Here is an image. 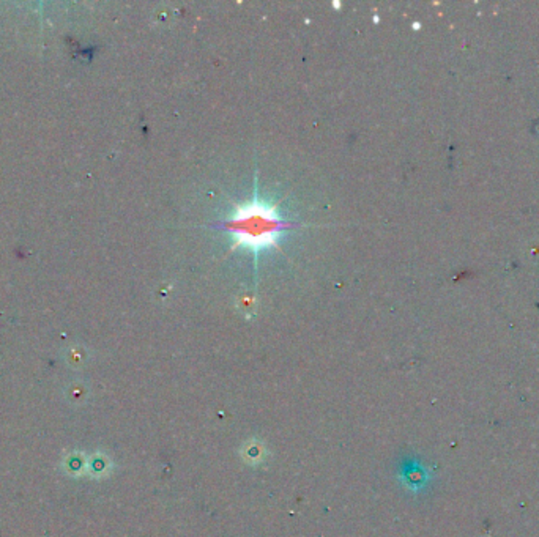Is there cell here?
Here are the masks:
<instances>
[{
    "mask_svg": "<svg viewBox=\"0 0 539 537\" xmlns=\"http://www.w3.org/2000/svg\"><path fill=\"white\" fill-rule=\"evenodd\" d=\"M218 227L234 236V249L240 246L246 247L257 257L259 252L276 246L284 232L297 227V224L287 221L277 211L276 203L260 199L259 194H255L251 200L237 205L230 216L221 221Z\"/></svg>",
    "mask_w": 539,
    "mask_h": 537,
    "instance_id": "obj_1",
    "label": "cell"
}]
</instances>
